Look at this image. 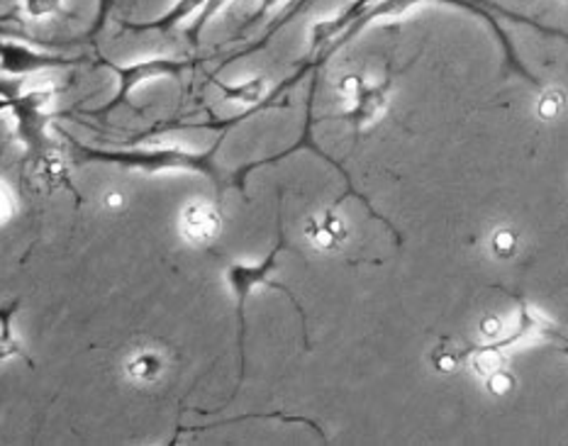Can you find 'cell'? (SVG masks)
Returning <instances> with one entry per match:
<instances>
[{
  "label": "cell",
  "mask_w": 568,
  "mask_h": 446,
  "mask_svg": "<svg viewBox=\"0 0 568 446\" xmlns=\"http://www.w3.org/2000/svg\"><path fill=\"white\" fill-rule=\"evenodd\" d=\"M71 146V154L77 164H110L128 171H144V173H159V171H193L207 176L215 185L217 205L225 197L222 189V173L215 166V156L222 149V142L227 138V130H222L220 138L210 144L205 152H191V149L181 146H154V149H98L79 142L71 134L61 132Z\"/></svg>",
  "instance_id": "6da1fadb"
},
{
  "label": "cell",
  "mask_w": 568,
  "mask_h": 446,
  "mask_svg": "<svg viewBox=\"0 0 568 446\" xmlns=\"http://www.w3.org/2000/svg\"><path fill=\"white\" fill-rule=\"evenodd\" d=\"M281 252H291L288 246V237L286 232H283V227L278 230V240L274 244V250L268 252V256L264 259V262L258 264H242V262H232L227 264L225 268V278H227V286L234 295V317H237V342H240V383L244 381V362H246V354H244V342H246V301L254 295L256 288L262 286H268L274 291H281L286 293V297L291 301V305L298 310V315L303 320V332H305V344H311V337H307V317H305V310L301 305L298 297H295V293L283 286V283L278 281H271V274L278 268V254Z\"/></svg>",
  "instance_id": "7a4b0ae2"
},
{
  "label": "cell",
  "mask_w": 568,
  "mask_h": 446,
  "mask_svg": "<svg viewBox=\"0 0 568 446\" xmlns=\"http://www.w3.org/2000/svg\"><path fill=\"white\" fill-rule=\"evenodd\" d=\"M57 89L52 83L49 85H37V89L22 91V85L0 81V110H8V113L16 118V132L18 140L22 142L24 152L32 161L42 159L44 154L52 152V142L47 138V125H49V101H52Z\"/></svg>",
  "instance_id": "3957f363"
},
{
  "label": "cell",
  "mask_w": 568,
  "mask_h": 446,
  "mask_svg": "<svg viewBox=\"0 0 568 446\" xmlns=\"http://www.w3.org/2000/svg\"><path fill=\"white\" fill-rule=\"evenodd\" d=\"M315 91H317V73L313 77V85H311V95H307V113H305V128H303V134H301V140L295 142L291 149H286V152H281V154H274V156H266V159H256V161H250V164H244V166H240L237 171L232 173V183H234V189H240V191H244V183H246V176H250V173L254 171V169H262V166H271V164H278V161H283V159H288L291 154H295V152H301V149H307V152H313L315 156H320V159H325L327 164H332L335 166L342 176H344V181H347V193L344 195H339V201L335 203V207H339L344 201H347V197H359V201L372 210V215L376 217V220H381L383 225H386L390 232H393V237L398 240V244H400V234H398V230H395L393 225H390V220H386L383 215H378L376 210H374V205H372V201H368L366 195H362L359 191L354 189V183H352V176L347 173V169H344L339 161H335L332 156H327L323 149L317 146V142H315V138H313V125H315V115H313V105H315Z\"/></svg>",
  "instance_id": "277c9868"
},
{
  "label": "cell",
  "mask_w": 568,
  "mask_h": 446,
  "mask_svg": "<svg viewBox=\"0 0 568 446\" xmlns=\"http://www.w3.org/2000/svg\"><path fill=\"white\" fill-rule=\"evenodd\" d=\"M193 64L195 61L191 59H146V61H138V64L122 67L110 59H101V67L110 69L118 77V91L105 105L95 110V115L108 118L120 105H132L130 93L138 89L140 83L154 81V79H181L183 71L191 69Z\"/></svg>",
  "instance_id": "5b68a950"
},
{
  "label": "cell",
  "mask_w": 568,
  "mask_h": 446,
  "mask_svg": "<svg viewBox=\"0 0 568 446\" xmlns=\"http://www.w3.org/2000/svg\"><path fill=\"white\" fill-rule=\"evenodd\" d=\"M83 57H61L54 52H40L22 42H6L0 40V71L8 77H30L37 71L52 69H69L83 64Z\"/></svg>",
  "instance_id": "8992f818"
},
{
  "label": "cell",
  "mask_w": 568,
  "mask_h": 446,
  "mask_svg": "<svg viewBox=\"0 0 568 446\" xmlns=\"http://www.w3.org/2000/svg\"><path fill=\"white\" fill-rule=\"evenodd\" d=\"M179 227H181V237L191 246H203V250H210V244L220 237L222 215L217 205L191 203L183 207Z\"/></svg>",
  "instance_id": "52a82bcc"
},
{
  "label": "cell",
  "mask_w": 568,
  "mask_h": 446,
  "mask_svg": "<svg viewBox=\"0 0 568 446\" xmlns=\"http://www.w3.org/2000/svg\"><path fill=\"white\" fill-rule=\"evenodd\" d=\"M390 85H393L390 79H386L381 85L364 83L362 91L356 93V98L352 101V108L344 110L342 115H335V120L349 122L354 132L366 130L383 113V110H386L388 95H390Z\"/></svg>",
  "instance_id": "ba28073f"
},
{
  "label": "cell",
  "mask_w": 568,
  "mask_h": 446,
  "mask_svg": "<svg viewBox=\"0 0 568 446\" xmlns=\"http://www.w3.org/2000/svg\"><path fill=\"white\" fill-rule=\"evenodd\" d=\"M303 230L307 242H311L317 252H337L349 237L347 222L337 213L335 205L307 217Z\"/></svg>",
  "instance_id": "9c48e42d"
},
{
  "label": "cell",
  "mask_w": 568,
  "mask_h": 446,
  "mask_svg": "<svg viewBox=\"0 0 568 446\" xmlns=\"http://www.w3.org/2000/svg\"><path fill=\"white\" fill-rule=\"evenodd\" d=\"M169 358L159 346H140L125 358V376L134 386H154L164 378Z\"/></svg>",
  "instance_id": "30bf717a"
},
{
  "label": "cell",
  "mask_w": 568,
  "mask_h": 446,
  "mask_svg": "<svg viewBox=\"0 0 568 446\" xmlns=\"http://www.w3.org/2000/svg\"><path fill=\"white\" fill-rule=\"evenodd\" d=\"M20 305H22L20 297L0 305V364L10 362V358H22L24 364L34 368L32 356L28 354V349H24V344L16 332V315L20 313Z\"/></svg>",
  "instance_id": "8fae6325"
},
{
  "label": "cell",
  "mask_w": 568,
  "mask_h": 446,
  "mask_svg": "<svg viewBox=\"0 0 568 446\" xmlns=\"http://www.w3.org/2000/svg\"><path fill=\"white\" fill-rule=\"evenodd\" d=\"M205 0H179V3L171 8L169 12H164L162 18L150 20V22H122V28L130 32H171L176 28L181 20H186L191 12H195V8H201Z\"/></svg>",
  "instance_id": "7c38bea8"
},
{
  "label": "cell",
  "mask_w": 568,
  "mask_h": 446,
  "mask_svg": "<svg viewBox=\"0 0 568 446\" xmlns=\"http://www.w3.org/2000/svg\"><path fill=\"white\" fill-rule=\"evenodd\" d=\"M215 85L220 89L222 98L232 103H246V105H254L258 101H264L266 98V81L264 79H252L246 83L240 85H227L222 81H215Z\"/></svg>",
  "instance_id": "4fadbf2b"
},
{
  "label": "cell",
  "mask_w": 568,
  "mask_h": 446,
  "mask_svg": "<svg viewBox=\"0 0 568 446\" xmlns=\"http://www.w3.org/2000/svg\"><path fill=\"white\" fill-rule=\"evenodd\" d=\"M488 252L493 259L508 262L517 252H520V232L510 225H500L490 232L488 237Z\"/></svg>",
  "instance_id": "5bb4252c"
},
{
  "label": "cell",
  "mask_w": 568,
  "mask_h": 446,
  "mask_svg": "<svg viewBox=\"0 0 568 446\" xmlns=\"http://www.w3.org/2000/svg\"><path fill=\"white\" fill-rule=\"evenodd\" d=\"M432 366H435L437 371H442V374H452V371H456L462 366L464 362V352L456 349V346L452 344H439L435 352H432Z\"/></svg>",
  "instance_id": "9a60e30c"
},
{
  "label": "cell",
  "mask_w": 568,
  "mask_h": 446,
  "mask_svg": "<svg viewBox=\"0 0 568 446\" xmlns=\"http://www.w3.org/2000/svg\"><path fill=\"white\" fill-rule=\"evenodd\" d=\"M517 386V378L510 374L508 368H496L490 376H486V388L490 395H496V398H505V395H510Z\"/></svg>",
  "instance_id": "2e32d148"
},
{
  "label": "cell",
  "mask_w": 568,
  "mask_h": 446,
  "mask_svg": "<svg viewBox=\"0 0 568 446\" xmlns=\"http://www.w3.org/2000/svg\"><path fill=\"white\" fill-rule=\"evenodd\" d=\"M564 110V93L545 89L537 101V115L541 120H557Z\"/></svg>",
  "instance_id": "e0dca14e"
},
{
  "label": "cell",
  "mask_w": 568,
  "mask_h": 446,
  "mask_svg": "<svg viewBox=\"0 0 568 446\" xmlns=\"http://www.w3.org/2000/svg\"><path fill=\"white\" fill-rule=\"evenodd\" d=\"M18 215V201H16V193H12L10 183L0 179V227L10 225L12 220Z\"/></svg>",
  "instance_id": "ac0fdd59"
},
{
  "label": "cell",
  "mask_w": 568,
  "mask_h": 446,
  "mask_svg": "<svg viewBox=\"0 0 568 446\" xmlns=\"http://www.w3.org/2000/svg\"><path fill=\"white\" fill-rule=\"evenodd\" d=\"M61 3H64V0H22L24 12H28V16L34 20L52 16V12H57L61 8Z\"/></svg>",
  "instance_id": "d6986e66"
},
{
  "label": "cell",
  "mask_w": 568,
  "mask_h": 446,
  "mask_svg": "<svg viewBox=\"0 0 568 446\" xmlns=\"http://www.w3.org/2000/svg\"><path fill=\"white\" fill-rule=\"evenodd\" d=\"M115 6H118V0H98V12H95V20H93L91 30H89V40H93V37L105 28V22L110 18V10H113Z\"/></svg>",
  "instance_id": "ffe728a7"
},
{
  "label": "cell",
  "mask_w": 568,
  "mask_h": 446,
  "mask_svg": "<svg viewBox=\"0 0 568 446\" xmlns=\"http://www.w3.org/2000/svg\"><path fill=\"white\" fill-rule=\"evenodd\" d=\"M366 81L359 77V73H347V77H344L342 81H339V93L347 98V101H354L356 98V93L362 91V85H364Z\"/></svg>",
  "instance_id": "44dd1931"
},
{
  "label": "cell",
  "mask_w": 568,
  "mask_h": 446,
  "mask_svg": "<svg viewBox=\"0 0 568 446\" xmlns=\"http://www.w3.org/2000/svg\"><path fill=\"white\" fill-rule=\"evenodd\" d=\"M503 330H505L503 327V320L496 317V315H488V317L480 320V334H484L488 342L500 339L503 337Z\"/></svg>",
  "instance_id": "7402d4cb"
},
{
  "label": "cell",
  "mask_w": 568,
  "mask_h": 446,
  "mask_svg": "<svg viewBox=\"0 0 568 446\" xmlns=\"http://www.w3.org/2000/svg\"><path fill=\"white\" fill-rule=\"evenodd\" d=\"M103 205H105V210H110V213H120V210H125L128 201H125V195H122V193L110 191L103 197Z\"/></svg>",
  "instance_id": "603a6c76"
}]
</instances>
